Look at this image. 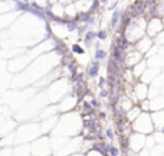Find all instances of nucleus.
<instances>
[{"label": "nucleus", "instance_id": "nucleus-1", "mask_svg": "<svg viewBox=\"0 0 164 156\" xmlns=\"http://www.w3.org/2000/svg\"><path fill=\"white\" fill-rule=\"evenodd\" d=\"M111 58L115 59V62L118 64L120 66L124 65L125 59H127V51L120 48L118 45H112V49H111Z\"/></svg>", "mask_w": 164, "mask_h": 156}, {"label": "nucleus", "instance_id": "nucleus-2", "mask_svg": "<svg viewBox=\"0 0 164 156\" xmlns=\"http://www.w3.org/2000/svg\"><path fill=\"white\" fill-rule=\"evenodd\" d=\"M29 13H32V15H35L36 17H39V19H42V20H45L46 19V16H45V10L38 5V3H30V7H29Z\"/></svg>", "mask_w": 164, "mask_h": 156}, {"label": "nucleus", "instance_id": "nucleus-3", "mask_svg": "<svg viewBox=\"0 0 164 156\" xmlns=\"http://www.w3.org/2000/svg\"><path fill=\"white\" fill-rule=\"evenodd\" d=\"M79 22H82V23H86V25H92L94 22H95V17H94V13H91L89 10L88 12H81L79 16L76 17Z\"/></svg>", "mask_w": 164, "mask_h": 156}, {"label": "nucleus", "instance_id": "nucleus-4", "mask_svg": "<svg viewBox=\"0 0 164 156\" xmlns=\"http://www.w3.org/2000/svg\"><path fill=\"white\" fill-rule=\"evenodd\" d=\"M99 61H92L88 66V77L89 78H97L98 77V72H99Z\"/></svg>", "mask_w": 164, "mask_h": 156}, {"label": "nucleus", "instance_id": "nucleus-5", "mask_svg": "<svg viewBox=\"0 0 164 156\" xmlns=\"http://www.w3.org/2000/svg\"><path fill=\"white\" fill-rule=\"evenodd\" d=\"M97 38V32H94V31H86L85 32V36H84V43H85V46L89 48L92 45V42L95 40Z\"/></svg>", "mask_w": 164, "mask_h": 156}, {"label": "nucleus", "instance_id": "nucleus-6", "mask_svg": "<svg viewBox=\"0 0 164 156\" xmlns=\"http://www.w3.org/2000/svg\"><path fill=\"white\" fill-rule=\"evenodd\" d=\"M65 25H66V28H68L69 32H74L79 26V20L78 19H68V20H65Z\"/></svg>", "mask_w": 164, "mask_h": 156}, {"label": "nucleus", "instance_id": "nucleus-7", "mask_svg": "<svg viewBox=\"0 0 164 156\" xmlns=\"http://www.w3.org/2000/svg\"><path fill=\"white\" fill-rule=\"evenodd\" d=\"M121 16H123V12H121L120 9L114 10V13H112V19H111V26H112V28H115L117 25L120 23V20H121Z\"/></svg>", "mask_w": 164, "mask_h": 156}, {"label": "nucleus", "instance_id": "nucleus-8", "mask_svg": "<svg viewBox=\"0 0 164 156\" xmlns=\"http://www.w3.org/2000/svg\"><path fill=\"white\" fill-rule=\"evenodd\" d=\"M55 51H56L59 55H66V52H68V48L65 46V43H63V42H61V40H56V42H55Z\"/></svg>", "mask_w": 164, "mask_h": 156}, {"label": "nucleus", "instance_id": "nucleus-9", "mask_svg": "<svg viewBox=\"0 0 164 156\" xmlns=\"http://www.w3.org/2000/svg\"><path fill=\"white\" fill-rule=\"evenodd\" d=\"M30 3L29 2H14V9L16 10H23V12H29Z\"/></svg>", "mask_w": 164, "mask_h": 156}, {"label": "nucleus", "instance_id": "nucleus-10", "mask_svg": "<svg viewBox=\"0 0 164 156\" xmlns=\"http://www.w3.org/2000/svg\"><path fill=\"white\" fill-rule=\"evenodd\" d=\"M94 58H95L97 61H104L107 58V52L104 49H97L95 51V55H94Z\"/></svg>", "mask_w": 164, "mask_h": 156}, {"label": "nucleus", "instance_id": "nucleus-11", "mask_svg": "<svg viewBox=\"0 0 164 156\" xmlns=\"http://www.w3.org/2000/svg\"><path fill=\"white\" fill-rule=\"evenodd\" d=\"M82 107H84V113H88V114H94V113H95V108H94L89 103H86V101L82 103Z\"/></svg>", "mask_w": 164, "mask_h": 156}, {"label": "nucleus", "instance_id": "nucleus-12", "mask_svg": "<svg viewBox=\"0 0 164 156\" xmlns=\"http://www.w3.org/2000/svg\"><path fill=\"white\" fill-rule=\"evenodd\" d=\"M72 52L74 54H78V55H84V48L79 45V43H74V45H72Z\"/></svg>", "mask_w": 164, "mask_h": 156}, {"label": "nucleus", "instance_id": "nucleus-13", "mask_svg": "<svg viewBox=\"0 0 164 156\" xmlns=\"http://www.w3.org/2000/svg\"><path fill=\"white\" fill-rule=\"evenodd\" d=\"M104 145L105 143H94V149H95L97 152H99L101 155H108V153H105V147H104Z\"/></svg>", "mask_w": 164, "mask_h": 156}, {"label": "nucleus", "instance_id": "nucleus-14", "mask_svg": "<svg viewBox=\"0 0 164 156\" xmlns=\"http://www.w3.org/2000/svg\"><path fill=\"white\" fill-rule=\"evenodd\" d=\"M66 66H68L69 72H71V77H74V75L78 72V70H76V64H75V62H71V64H68Z\"/></svg>", "mask_w": 164, "mask_h": 156}, {"label": "nucleus", "instance_id": "nucleus-15", "mask_svg": "<svg viewBox=\"0 0 164 156\" xmlns=\"http://www.w3.org/2000/svg\"><path fill=\"white\" fill-rule=\"evenodd\" d=\"M99 0H94V3H92V6H91V9H89V12L91 13H95V12H98V7H99Z\"/></svg>", "mask_w": 164, "mask_h": 156}, {"label": "nucleus", "instance_id": "nucleus-16", "mask_svg": "<svg viewBox=\"0 0 164 156\" xmlns=\"http://www.w3.org/2000/svg\"><path fill=\"white\" fill-rule=\"evenodd\" d=\"M107 36H108L107 31H98V32H97V38H98L99 40H105Z\"/></svg>", "mask_w": 164, "mask_h": 156}, {"label": "nucleus", "instance_id": "nucleus-17", "mask_svg": "<svg viewBox=\"0 0 164 156\" xmlns=\"http://www.w3.org/2000/svg\"><path fill=\"white\" fill-rule=\"evenodd\" d=\"M89 104H91L94 108H99V107H101V103H99L97 98H92V100L89 101Z\"/></svg>", "mask_w": 164, "mask_h": 156}, {"label": "nucleus", "instance_id": "nucleus-18", "mask_svg": "<svg viewBox=\"0 0 164 156\" xmlns=\"http://www.w3.org/2000/svg\"><path fill=\"white\" fill-rule=\"evenodd\" d=\"M86 29H88V25H86V23H85L84 26H81V25H79V26H78V29H76V31H78V35L81 36L82 33H85V32H86Z\"/></svg>", "mask_w": 164, "mask_h": 156}, {"label": "nucleus", "instance_id": "nucleus-19", "mask_svg": "<svg viewBox=\"0 0 164 156\" xmlns=\"http://www.w3.org/2000/svg\"><path fill=\"white\" fill-rule=\"evenodd\" d=\"M105 133H107V137H108L109 140H112V139L115 137V136H114V130H112V129H107V131H105Z\"/></svg>", "mask_w": 164, "mask_h": 156}, {"label": "nucleus", "instance_id": "nucleus-20", "mask_svg": "<svg viewBox=\"0 0 164 156\" xmlns=\"http://www.w3.org/2000/svg\"><path fill=\"white\" fill-rule=\"evenodd\" d=\"M105 84H107V78H105V77H101V78H99V81H98V85H99L101 90L104 88V85H105Z\"/></svg>", "mask_w": 164, "mask_h": 156}, {"label": "nucleus", "instance_id": "nucleus-21", "mask_svg": "<svg viewBox=\"0 0 164 156\" xmlns=\"http://www.w3.org/2000/svg\"><path fill=\"white\" fill-rule=\"evenodd\" d=\"M46 38H52V29L48 23H46Z\"/></svg>", "mask_w": 164, "mask_h": 156}, {"label": "nucleus", "instance_id": "nucleus-22", "mask_svg": "<svg viewBox=\"0 0 164 156\" xmlns=\"http://www.w3.org/2000/svg\"><path fill=\"white\" fill-rule=\"evenodd\" d=\"M108 96H109V93H108L107 90H104V88L99 91V97H101V98H105V97H108Z\"/></svg>", "mask_w": 164, "mask_h": 156}, {"label": "nucleus", "instance_id": "nucleus-23", "mask_svg": "<svg viewBox=\"0 0 164 156\" xmlns=\"http://www.w3.org/2000/svg\"><path fill=\"white\" fill-rule=\"evenodd\" d=\"M97 49H101V43L99 42H95V51Z\"/></svg>", "mask_w": 164, "mask_h": 156}, {"label": "nucleus", "instance_id": "nucleus-24", "mask_svg": "<svg viewBox=\"0 0 164 156\" xmlns=\"http://www.w3.org/2000/svg\"><path fill=\"white\" fill-rule=\"evenodd\" d=\"M99 117H101V119H105V117H107V113H102V111H99Z\"/></svg>", "mask_w": 164, "mask_h": 156}, {"label": "nucleus", "instance_id": "nucleus-25", "mask_svg": "<svg viewBox=\"0 0 164 156\" xmlns=\"http://www.w3.org/2000/svg\"><path fill=\"white\" fill-rule=\"evenodd\" d=\"M99 2H101L102 5H105V3H108V0H99Z\"/></svg>", "mask_w": 164, "mask_h": 156}, {"label": "nucleus", "instance_id": "nucleus-26", "mask_svg": "<svg viewBox=\"0 0 164 156\" xmlns=\"http://www.w3.org/2000/svg\"><path fill=\"white\" fill-rule=\"evenodd\" d=\"M14 2H28V0H14Z\"/></svg>", "mask_w": 164, "mask_h": 156}, {"label": "nucleus", "instance_id": "nucleus-27", "mask_svg": "<svg viewBox=\"0 0 164 156\" xmlns=\"http://www.w3.org/2000/svg\"><path fill=\"white\" fill-rule=\"evenodd\" d=\"M105 156H108V155H105Z\"/></svg>", "mask_w": 164, "mask_h": 156}]
</instances>
